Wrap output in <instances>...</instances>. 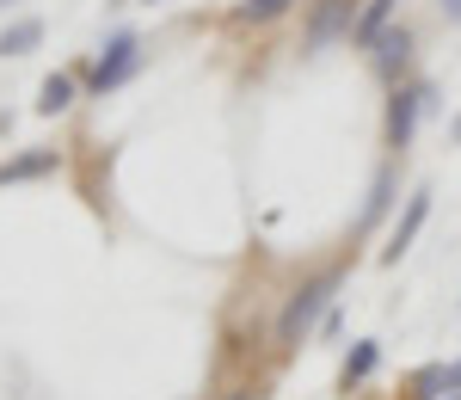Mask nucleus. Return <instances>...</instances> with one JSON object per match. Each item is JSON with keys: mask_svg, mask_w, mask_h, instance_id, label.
<instances>
[{"mask_svg": "<svg viewBox=\"0 0 461 400\" xmlns=\"http://www.w3.org/2000/svg\"><path fill=\"white\" fill-rule=\"evenodd\" d=\"M37 43H43V19H19L0 32V56H32Z\"/></svg>", "mask_w": 461, "mask_h": 400, "instance_id": "obj_10", "label": "nucleus"}, {"mask_svg": "<svg viewBox=\"0 0 461 400\" xmlns=\"http://www.w3.org/2000/svg\"><path fill=\"white\" fill-rule=\"evenodd\" d=\"M425 216H430V191H412V197H406V210H400V222H393L388 247H382V265H400V259L412 253V241H419Z\"/></svg>", "mask_w": 461, "mask_h": 400, "instance_id": "obj_5", "label": "nucleus"}, {"mask_svg": "<svg viewBox=\"0 0 461 400\" xmlns=\"http://www.w3.org/2000/svg\"><path fill=\"white\" fill-rule=\"evenodd\" d=\"M437 6H443V19H449V25H461V0H437Z\"/></svg>", "mask_w": 461, "mask_h": 400, "instance_id": "obj_15", "label": "nucleus"}, {"mask_svg": "<svg viewBox=\"0 0 461 400\" xmlns=\"http://www.w3.org/2000/svg\"><path fill=\"white\" fill-rule=\"evenodd\" d=\"M339 284H345V271H320L314 284H302V290L284 302V321H277V345H284V351H295V345L320 327V314H326V302H332Z\"/></svg>", "mask_w": 461, "mask_h": 400, "instance_id": "obj_1", "label": "nucleus"}, {"mask_svg": "<svg viewBox=\"0 0 461 400\" xmlns=\"http://www.w3.org/2000/svg\"><path fill=\"white\" fill-rule=\"evenodd\" d=\"M136 68H142V37H136V32H117L105 43V56H99V68H93V99H105L111 86H123Z\"/></svg>", "mask_w": 461, "mask_h": 400, "instance_id": "obj_4", "label": "nucleus"}, {"mask_svg": "<svg viewBox=\"0 0 461 400\" xmlns=\"http://www.w3.org/2000/svg\"><path fill=\"white\" fill-rule=\"evenodd\" d=\"M289 6H295V0H240L234 19H240V25H265V19H284Z\"/></svg>", "mask_w": 461, "mask_h": 400, "instance_id": "obj_14", "label": "nucleus"}, {"mask_svg": "<svg viewBox=\"0 0 461 400\" xmlns=\"http://www.w3.org/2000/svg\"><path fill=\"white\" fill-rule=\"evenodd\" d=\"M68 105H74V74H50V80L37 86V111L56 117V111H68Z\"/></svg>", "mask_w": 461, "mask_h": 400, "instance_id": "obj_12", "label": "nucleus"}, {"mask_svg": "<svg viewBox=\"0 0 461 400\" xmlns=\"http://www.w3.org/2000/svg\"><path fill=\"white\" fill-rule=\"evenodd\" d=\"M234 400H258V395H234Z\"/></svg>", "mask_w": 461, "mask_h": 400, "instance_id": "obj_17", "label": "nucleus"}, {"mask_svg": "<svg viewBox=\"0 0 461 400\" xmlns=\"http://www.w3.org/2000/svg\"><path fill=\"white\" fill-rule=\"evenodd\" d=\"M388 204H393V167H382V173H375V191H369V204H363V228L388 216Z\"/></svg>", "mask_w": 461, "mask_h": 400, "instance_id": "obj_13", "label": "nucleus"}, {"mask_svg": "<svg viewBox=\"0 0 461 400\" xmlns=\"http://www.w3.org/2000/svg\"><path fill=\"white\" fill-rule=\"evenodd\" d=\"M0 6H13V0H0Z\"/></svg>", "mask_w": 461, "mask_h": 400, "instance_id": "obj_18", "label": "nucleus"}, {"mask_svg": "<svg viewBox=\"0 0 461 400\" xmlns=\"http://www.w3.org/2000/svg\"><path fill=\"white\" fill-rule=\"evenodd\" d=\"M449 400H461V395H449Z\"/></svg>", "mask_w": 461, "mask_h": 400, "instance_id": "obj_19", "label": "nucleus"}, {"mask_svg": "<svg viewBox=\"0 0 461 400\" xmlns=\"http://www.w3.org/2000/svg\"><path fill=\"white\" fill-rule=\"evenodd\" d=\"M357 0H314V13H308V32H302V43H308V56H320V50H332L339 37L357 32Z\"/></svg>", "mask_w": 461, "mask_h": 400, "instance_id": "obj_3", "label": "nucleus"}, {"mask_svg": "<svg viewBox=\"0 0 461 400\" xmlns=\"http://www.w3.org/2000/svg\"><path fill=\"white\" fill-rule=\"evenodd\" d=\"M369 62H375V74H382L388 86H400V74L412 62V32H406V25H388V32L369 43Z\"/></svg>", "mask_w": 461, "mask_h": 400, "instance_id": "obj_6", "label": "nucleus"}, {"mask_svg": "<svg viewBox=\"0 0 461 400\" xmlns=\"http://www.w3.org/2000/svg\"><path fill=\"white\" fill-rule=\"evenodd\" d=\"M43 173H56V148H32V154H13V160H0V185L43 179Z\"/></svg>", "mask_w": 461, "mask_h": 400, "instance_id": "obj_8", "label": "nucleus"}, {"mask_svg": "<svg viewBox=\"0 0 461 400\" xmlns=\"http://www.w3.org/2000/svg\"><path fill=\"white\" fill-rule=\"evenodd\" d=\"M393 13H400V0H363V13H357V32H351V37L369 50V43H375V37L393 25Z\"/></svg>", "mask_w": 461, "mask_h": 400, "instance_id": "obj_9", "label": "nucleus"}, {"mask_svg": "<svg viewBox=\"0 0 461 400\" xmlns=\"http://www.w3.org/2000/svg\"><path fill=\"white\" fill-rule=\"evenodd\" d=\"M443 395H449V364H425L400 400H443Z\"/></svg>", "mask_w": 461, "mask_h": 400, "instance_id": "obj_11", "label": "nucleus"}, {"mask_svg": "<svg viewBox=\"0 0 461 400\" xmlns=\"http://www.w3.org/2000/svg\"><path fill=\"white\" fill-rule=\"evenodd\" d=\"M148 6H154V0H148Z\"/></svg>", "mask_w": 461, "mask_h": 400, "instance_id": "obj_20", "label": "nucleus"}, {"mask_svg": "<svg viewBox=\"0 0 461 400\" xmlns=\"http://www.w3.org/2000/svg\"><path fill=\"white\" fill-rule=\"evenodd\" d=\"M449 395H461V364H449Z\"/></svg>", "mask_w": 461, "mask_h": 400, "instance_id": "obj_16", "label": "nucleus"}, {"mask_svg": "<svg viewBox=\"0 0 461 400\" xmlns=\"http://www.w3.org/2000/svg\"><path fill=\"white\" fill-rule=\"evenodd\" d=\"M430 105H437V86H430V80L393 86V99H388V148H393V154L412 148V130H419V117H425Z\"/></svg>", "mask_w": 461, "mask_h": 400, "instance_id": "obj_2", "label": "nucleus"}, {"mask_svg": "<svg viewBox=\"0 0 461 400\" xmlns=\"http://www.w3.org/2000/svg\"><path fill=\"white\" fill-rule=\"evenodd\" d=\"M375 364H382V345H375V339H357L351 351H345V369H339V388L351 395L357 382H369V376H375Z\"/></svg>", "mask_w": 461, "mask_h": 400, "instance_id": "obj_7", "label": "nucleus"}]
</instances>
